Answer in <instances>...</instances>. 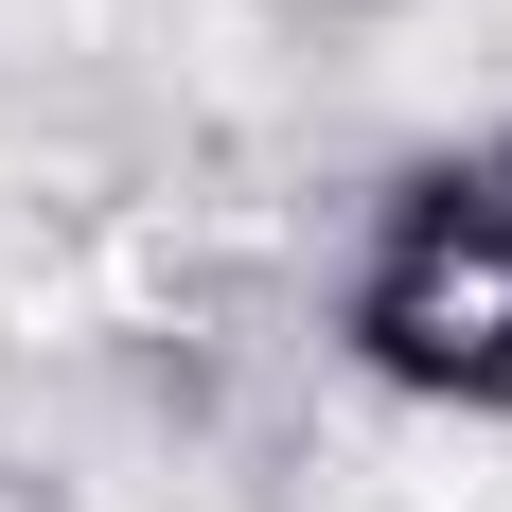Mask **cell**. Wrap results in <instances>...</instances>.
<instances>
[{"label":"cell","mask_w":512,"mask_h":512,"mask_svg":"<svg viewBox=\"0 0 512 512\" xmlns=\"http://www.w3.org/2000/svg\"><path fill=\"white\" fill-rule=\"evenodd\" d=\"M354 354L389 389H460V407H512V177L495 159H442L389 195V248L354 283Z\"/></svg>","instance_id":"6da1fadb"}]
</instances>
